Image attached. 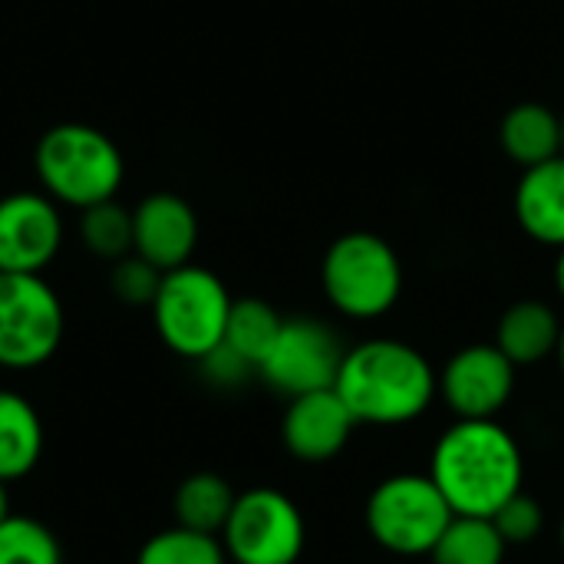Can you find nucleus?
I'll return each mask as SVG.
<instances>
[{"label": "nucleus", "mask_w": 564, "mask_h": 564, "mask_svg": "<svg viewBox=\"0 0 564 564\" xmlns=\"http://www.w3.org/2000/svg\"><path fill=\"white\" fill-rule=\"evenodd\" d=\"M63 215L46 192L0 198V271L43 274L63 248Z\"/></svg>", "instance_id": "obj_10"}, {"label": "nucleus", "mask_w": 564, "mask_h": 564, "mask_svg": "<svg viewBox=\"0 0 564 564\" xmlns=\"http://www.w3.org/2000/svg\"><path fill=\"white\" fill-rule=\"evenodd\" d=\"M159 284H162V271L155 264H149L145 258H139L135 251L112 261L109 288H112L116 301H122L129 307H152Z\"/></svg>", "instance_id": "obj_24"}, {"label": "nucleus", "mask_w": 564, "mask_h": 564, "mask_svg": "<svg viewBox=\"0 0 564 564\" xmlns=\"http://www.w3.org/2000/svg\"><path fill=\"white\" fill-rule=\"evenodd\" d=\"M235 499H238V492L231 489L228 479H221L218 473H195V476L182 479L172 496L175 525L221 535V529L235 509Z\"/></svg>", "instance_id": "obj_18"}, {"label": "nucleus", "mask_w": 564, "mask_h": 564, "mask_svg": "<svg viewBox=\"0 0 564 564\" xmlns=\"http://www.w3.org/2000/svg\"><path fill=\"white\" fill-rule=\"evenodd\" d=\"M555 284H558V291H562V297H564V248H562L558 264H555Z\"/></svg>", "instance_id": "obj_28"}, {"label": "nucleus", "mask_w": 564, "mask_h": 564, "mask_svg": "<svg viewBox=\"0 0 564 564\" xmlns=\"http://www.w3.org/2000/svg\"><path fill=\"white\" fill-rule=\"evenodd\" d=\"M499 139L509 159L532 169L562 155V119L542 102H522L506 112Z\"/></svg>", "instance_id": "obj_17"}, {"label": "nucleus", "mask_w": 564, "mask_h": 564, "mask_svg": "<svg viewBox=\"0 0 564 564\" xmlns=\"http://www.w3.org/2000/svg\"><path fill=\"white\" fill-rule=\"evenodd\" d=\"M33 169L40 192L76 212L116 198L126 178L119 145L86 122H59L46 129L36 142Z\"/></svg>", "instance_id": "obj_3"}, {"label": "nucleus", "mask_w": 564, "mask_h": 564, "mask_svg": "<svg viewBox=\"0 0 564 564\" xmlns=\"http://www.w3.org/2000/svg\"><path fill=\"white\" fill-rule=\"evenodd\" d=\"M218 539L235 564H297L307 529L301 509L284 492L258 486L235 499Z\"/></svg>", "instance_id": "obj_8"}, {"label": "nucleus", "mask_w": 564, "mask_h": 564, "mask_svg": "<svg viewBox=\"0 0 564 564\" xmlns=\"http://www.w3.org/2000/svg\"><path fill=\"white\" fill-rule=\"evenodd\" d=\"M430 476L456 516L492 519L522 492L525 463L516 436L496 420H459L433 446Z\"/></svg>", "instance_id": "obj_1"}, {"label": "nucleus", "mask_w": 564, "mask_h": 564, "mask_svg": "<svg viewBox=\"0 0 564 564\" xmlns=\"http://www.w3.org/2000/svg\"><path fill=\"white\" fill-rule=\"evenodd\" d=\"M284 327V317L258 297H241L231 304L228 314V327H225V347H231L241 360H248L254 370L264 364V357L271 354L278 334Z\"/></svg>", "instance_id": "obj_19"}, {"label": "nucleus", "mask_w": 564, "mask_h": 564, "mask_svg": "<svg viewBox=\"0 0 564 564\" xmlns=\"http://www.w3.org/2000/svg\"><path fill=\"white\" fill-rule=\"evenodd\" d=\"M79 238L86 251L99 261H119L132 254V208L116 198L79 212Z\"/></svg>", "instance_id": "obj_21"}, {"label": "nucleus", "mask_w": 564, "mask_h": 564, "mask_svg": "<svg viewBox=\"0 0 564 564\" xmlns=\"http://www.w3.org/2000/svg\"><path fill=\"white\" fill-rule=\"evenodd\" d=\"M512 390L516 364L496 344L459 350L440 377V393L459 420H496Z\"/></svg>", "instance_id": "obj_11"}, {"label": "nucleus", "mask_w": 564, "mask_h": 564, "mask_svg": "<svg viewBox=\"0 0 564 564\" xmlns=\"http://www.w3.org/2000/svg\"><path fill=\"white\" fill-rule=\"evenodd\" d=\"M506 549L509 545L502 542L492 519L453 516L430 558L433 564H502Z\"/></svg>", "instance_id": "obj_20"}, {"label": "nucleus", "mask_w": 564, "mask_h": 564, "mask_svg": "<svg viewBox=\"0 0 564 564\" xmlns=\"http://www.w3.org/2000/svg\"><path fill=\"white\" fill-rule=\"evenodd\" d=\"M135 564H228V552L218 535L172 525L145 539Z\"/></svg>", "instance_id": "obj_22"}, {"label": "nucleus", "mask_w": 564, "mask_h": 564, "mask_svg": "<svg viewBox=\"0 0 564 564\" xmlns=\"http://www.w3.org/2000/svg\"><path fill=\"white\" fill-rule=\"evenodd\" d=\"M340 340L330 327L311 317L284 321L271 354L258 367L264 383L284 397H304L314 390H330L337 383L340 364H344Z\"/></svg>", "instance_id": "obj_9"}, {"label": "nucleus", "mask_w": 564, "mask_h": 564, "mask_svg": "<svg viewBox=\"0 0 564 564\" xmlns=\"http://www.w3.org/2000/svg\"><path fill=\"white\" fill-rule=\"evenodd\" d=\"M403 288V268L397 251L370 231H350L327 248L324 291L330 304L347 317L387 314Z\"/></svg>", "instance_id": "obj_6"}, {"label": "nucleus", "mask_w": 564, "mask_h": 564, "mask_svg": "<svg viewBox=\"0 0 564 564\" xmlns=\"http://www.w3.org/2000/svg\"><path fill=\"white\" fill-rule=\"evenodd\" d=\"M334 390L357 423L403 426L430 410L440 380L430 360L410 344L367 340L344 354Z\"/></svg>", "instance_id": "obj_2"}, {"label": "nucleus", "mask_w": 564, "mask_h": 564, "mask_svg": "<svg viewBox=\"0 0 564 564\" xmlns=\"http://www.w3.org/2000/svg\"><path fill=\"white\" fill-rule=\"evenodd\" d=\"M558 340H562V324L555 311L539 301H519L502 314L496 347L516 367H529L545 360L552 350H558Z\"/></svg>", "instance_id": "obj_16"}, {"label": "nucleus", "mask_w": 564, "mask_h": 564, "mask_svg": "<svg viewBox=\"0 0 564 564\" xmlns=\"http://www.w3.org/2000/svg\"><path fill=\"white\" fill-rule=\"evenodd\" d=\"M231 304L235 301L221 278L188 261L162 274L152 301V324L172 354L198 364L225 340Z\"/></svg>", "instance_id": "obj_4"}, {"label": "nucleus", "mask_w": 564, "mask_h": 564, "mask_svg": "<svg viewBox=\"0 0 564 564\" xmlns=\"http://www.w3.org/2000/svg\"><path fill=\"white\" fill-rule=\"evenodd\" d=\"M562 549H564V522H562Z\"/></svg>", "instance_id": "obj_31"}, {"label": "nucleus", "mask_w": 564, "mask_h": 564, "mask_svg": "<svg viewBox=\"0 0 564 564\" xmlns=\"http://www.w3.org/2000/svg\"><path fill=\"white\" fill-rule=\"evenodd\" d=\"M43 446L46 436L36 406L17 390H0V482L26 479L40 466Z\"/></svg>", "instance_id": "obj_15"}, {"label": "nucleus", "mask_w": 564, "mask_h": 564, "mask_svg": "<svg viewBox=\"0 0 564 564\" xmlns=\"http://www.w3.org/2000/svg\"><path fill=\"white\" fill-rule=\"evenodd\" d=\"M198 245V218L182 195L155 192L132 208V251L162 274L192 261Z\"/></svg>", "instance_id": "obj_12"}, {"label": "nucleus", "mask_w": 564, "mask_h": 564, "mask_svg": "<svg viewBox=\"0 0 564 564\" xmlns=\"http://www.w3.org/2000/svg\"><path fill=\"white\" fill-rule=\"evenodd\" d=\"M562 152H564V119H562Z\"/></svg>", "instance_id": "obj_30"}, {"label": "nucleus", "mask_w": 564, "mask_h": 564, "mask_svg": "<svg viewBox=\"0 0 564 564\" xmlns=\"http://www.w3.org/2000/svg\"><path fill=\"white\" fill-rule=\"evenodd\" d=\"M0 564H63V549L50 525L10 512L0 522Z\"/></svg>", "instance_id": "obj_23"}, {"label": "nucleus", "mask_w": 564, "mask_h": 564, "mask_svg": "<svg viewBox=\"0 0 564 564\" xmlns=\"http://www.w3.org/2000/svg\"><path fill=\"white\" fill-rule=\"evenodd\" d=\"M63 301L43 274L0 271V367L36 370L63 344Z\"/></svg>", "instance_id": "obj_7"}, {"label": "nucleus", "mask_w": 564, "mask_h": 564, "mask_svg": "<svg viewBox=\"0 0 564 564\" xmlns=\"http://www.w3.org/2000/svg\"><path fill=\"white\" fill-rule=\"evenodd\" d=\"M492 525L499 529V535H502L506 545H529V542L542 532L545 512H542V506H539L532 496L519 492V496H512V499L492 516Z\"/></svg>", "instance_id": "obj_25"}, {"label": "nucleus", "mask_w": 564, "mask_h": 564, "mask_svg": "<svg viewBox=\"0 0 564 564\" xmlns=\"http://www.w3.org/2000/svg\"><path fill=\"white\" fill-rule=\"evenodd\" d=\"M198 367H202V373H205L215 387H238V383H245L251 373H258L248 360H241V357H238L231 347H225V344H218L208 357H202Z\"/></svg>", "instance_id": "obj_26"}, {"label": "nucleus", "mask_w": 564, "mask_h": 564, "mask_svg": "<svg viewBox=\"0 0 564 564\" xmlns=\"http://www.w3.org/2000/svg\"><path fill=\"white\" fill-rule=\"evenodd\" d=\"M516 215L535 241L564 248V155L525 169L516 192Z\"/></svg>", "instance_id": "obj_14"}, {"label": "nucleus", "mask_w": 564, "mask_h": 564, "mask_svg": "<svg viewBox=\"0 0 564 564\" xmlns=\"http://www.w3.org/2000/svg\"><path fill=\"white\" fill-rule=\"evenodd\" d=\"M453 509L433 476H390L367 499V529L373 542L393 555H430L453 522Z\"/></svg>", "instance_id": "obj_5"}, {"label": "nucleus", "mask_w": 564, "mask_h": 564, "mask_svg": "<svg viewBox=\"0 0 564 564\" xmlns=\"http://www.w3.org/2000/svg\"><path fill=\"white\" fill-rule=\"evenodd\" d=\"M10 516V496H7V482H0V522Z\"/></svg>", "instance_id": "obj_27"}, {"label": "nucleus", "mask_w": 564, "mask_h": 564, "mask_svg": "<svg viewBox=\"0 0 564 564\" xmlns=\"http://www.w3.org/2000/svg\"><path fill=\"white\" fill-rule=\"evenodd\" d=\"M354 426H357L354 413L347 410L340 393L330 387V390H314V393L294 397L288 403L281 436L294 459L327 463L347 446Z\"/></svg>", "instance_id": "obj_13"}, {"label": "nucleus", "mask_w": 564, "mask_h": 564, "mask_svg": "<svg viewBox=\"0 0 564 564\" xmlns=\"http://www.w3.org/2000/svg\"><path fill=\"white\" fill-rule=\"evenodd\" d=\"M558 360H562V370H564V327H562V340H558Z\"/></svg>", "instance_id": "obj_29"}]
</instances>
